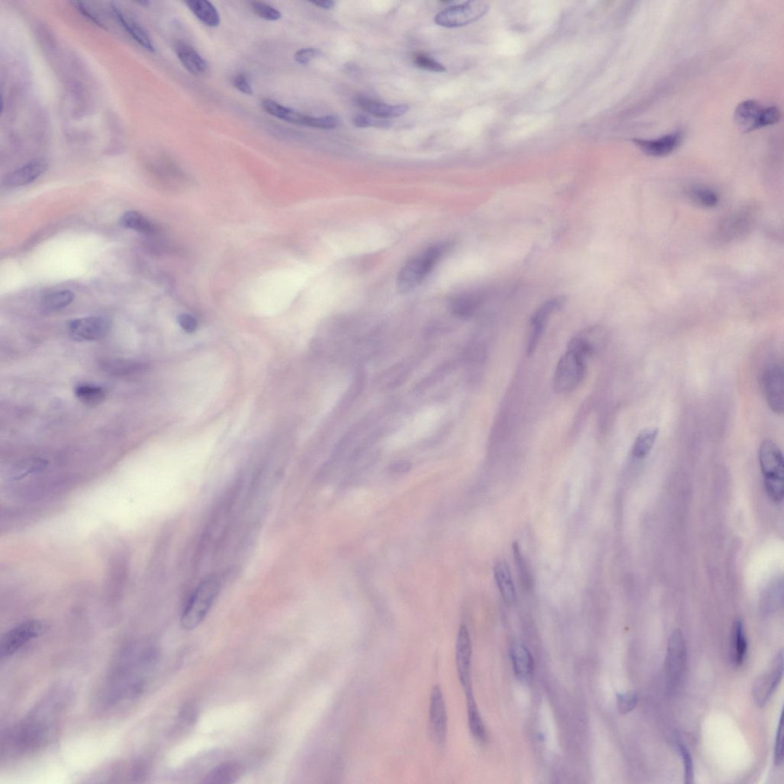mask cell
<instances>
[{"label": "cell", "instance_id": "6da1fadb", "mask_svg": "<svg viewBox=\"0 0 784 784\" xmlns=\"http://www.w3.org/2000/svg\"><path fill=\"white\" fill-rule=\"evenodd\" d=\"M448 248V243L439 242L409 259L399 272L398 290L405 294L418 288L431 274Z\"/></svg>", "mask_w": 784, "mask_h": 784}, {"label": "cell", "instance_id": "7a4b0ae2", "mask_svg": "<svg viewBox=\"0 0 784 784\" xmlns=\"http://www.w3.org/2000/svg\"><path fill=\"white\" fill-rule=\"evenodd\" d=\"M222 589L220 577L204 579L189 598L182 612L180 624L183 629L191 631L206 617Z\"/></svg>", "mask_w": 784, "mask_h": 784}, {"label": "cell", "instance_id": "3957f363", "mask_svg": "<svg viewBox=\"0 0 784 784\" xmlns=\"http://www.w3.org/2000/svg\"><path fill=\"white\" fill-rule=\"evenodd\" d=\"M759 461L768 495L776 502L783 500L784 462L781 448L772 440L763 441L759 449Z\"/></svg>", "mask_w": 784, "mask_h": 784}, {"label": "cell", "instance_id": "277c9868", "mask_svg": "<svg viewBox=\"0 0 784 784\" xmlns=\"http://www.w3.org/2000/svg\"><path fill=\"white\" fill-rule=\"evenodd\" d=\"M587 358L581 353L569 350L559 360L552 380V388L558 394L573 391L582 383L586 373Z\"/></svg>", "mask_w": 784, "mask_h": 784}, {"label": "cell", "instance_id": "5b68a950", "mask_svg": "<svg viewBox=\"0 0 784 784\" xmlns=\"http://www.w3.org/2000/svg\"><path fill=\"white\" fill-rule=\"evenodd\" d=\"M47 630V625L41 620L29 619L13 627L5 634L0 645V656L8 658L14 655L20 649L43 635Z\"/></svg>", "mask_w": 784, "mask_h": 784}, {"label": "cell", "instance_id": "8992f818", "mask_svg": "<svg viewBox=\"0 0 784 784\" xmlns=\"http://www.w3.org/2000/svg\"><path fill=\"white\" fill-rule=\"evenodd\" d=\"M489 8V3L485 1H468L439 12L434 22L446 28L465 26L482 18Z\"/></svg>", "mask_w": 784, "mask_h": 784}, {"label": "cell", "instance_id": "52a82bcc", "mask_svg": "<svg viewBox=\"0 0 784 784\" xmlns=\"http://www.w3.org/2000/svg\"><path fill=\"white\" fill-rule=\"evenodd\" d=\"M761 387L767 405L776 414L781 415L784 410V372L783 366L773 363L768 365L761 374Z\"/></svg>", "mask_w": 784, "mask_h": 784}, {"label": "cell", "instance_id": "ba28073f", "mask_svg": "<svg viewBox=\"0 0 784 784\" xmlns=\"http://www.w3.org/2000/svg\"><path fill=\"white\" fill-rule=\"evenodd\" d=\"M687 650L683 634L675 631L668 644L666 673L667 680L672 688L677 686L686 670Z\"/></svg>", "mask_w": 784, "mask_h": 784}, {"label": "cell", "instance_id": "9c48e42d", "mask_svg": "<svg viewBox=\"0 0 784 784\" xmlns=\"http://www.w3.org/2000/svg\"><path fill=\"white\" fill-rule=\"evenodd\" d=\"M112 329L111 319L105 317H87L71 320L67 330L79 342H92L105 338Z\"/></svg>", "mask_w": 784, "mask_h": 784}, {"label": "cell", "instance_id": "30bf717a", "mask_svg": "<svg viewBox=\"0 0 784 784\" xmlns=\"http://www.w3.org/2000/svg\"><path fill=\"white\" fill-rule=\"evenodd\" d=\"M783 650L777 654L769 669L756 680L753 695L760 707L765 706L773 697L783 678Z\"/></svg>", "mask_w": 784, "mask_h": 784}, {"label": "cell", "instance_id": "8fae6325", "mask_svg": "<svg viewBox=\"0 0 784 784\" xmlns=\"http://www.w3.org/2000/svg\"><path fill=\"white\" fill-rule=\"evenodd\" d=\"M429 723L434 741L440 746L444 745L447 739V715L444 695L439 686H435L432 692Z\"/></svg>", "mask_w": 784, "mask_h": 784}, {"label": "cell", "instance_id": "7c38bea8", "mask_svg": "<svg viewBox=\"0 0 784 784\" xmlns=\"http://www.w3.org/2000/svg\"><path fill=\"white\" fill-rule=\"evenodd\" d=\"M472 646L467 626L460 627L456 644V664L460 683L465 690H472L470 684V668H472Z\"/></svg>", "mask_w": 784, "mask_h": 784}, {"label": "cell", "instance_id": "4fadbf2b", "mask_svg": "<svg viewBox=\"0 0 784 784\" xmlns=\"http://www.w3.org/2000/svg\"><path fill=\"white\" fill-rule=\"evenodd\" d=\"M684 135L681 131L673 132L654 140L633 139L634 144L641 151L654 158H663L670 155L681 145Z\"/></svg>", "mask_w": 784, "mask_h": 784}, {"label": "cell", "instance_id": "5bb4252c", "mask_svg": "<svg viewBox=\"0 0 784 784\" xmlns=\"http://www.w3.org/2000/svg\"><path fill=\"white\" fill-rule=\"evenodd\" d=\"M47 162L43 159L33 160L6 175L3 182L6 186L18 187L28 185L36 181L47 170Z\"/></svg>", "mask_w": 784, "mask_h": 784}, {"label": "cell", "instance_id": "9a60e30c", "mask_svg": "<svg viewBox=\"0 0 784 784\" xmlns=\"http://www.w3.org/2000/svg\"><path fill=\"white\" fill-rule=\"evenodd\" d=\"M606 334L600 327L586 330L572 339L569 350L576 351L586 358L594 354L604 346Z\"/></svg>", "mask_w": 784, "mask_h": 784}, {"label": "cell", "instance_id": "2e32d148", "mask_svg": "<svg viewBox=\"0 0 784 784\" xmlns=\"http://www.w3.org/2000/svg\"><path fill=\"white\" fill-rule=\"evenodd\" d=\"M113 14L120 25L131 36L136 43L146 50L154 52L155 46L148 32L138 21L126 14L117 4L112 6Z\"/></svg>", "mask_w": 784, "mask_h": 784}, {"label": "cell", "instance_id": "e0dca14e", "mask_svg": "<svg viewBox=\"0 0 784 784\" xmlns=\"http://www.w3.org/2000/svg\"><path fill=\"white\" fill-rule=\"evenodd\" d=\"M562 304V299H554L543 304L535 313L531 319V329L528 341V354H533L538 342H540L545 324H547L551 313Z\"/></svg>", "mask_w": 784, "mask_h": 784}, {"label": "cell", "instance_id": "ac0fdd59", "mask_svg": "<svg viewBox=\"0 0 784 784\" xmlns=\"http://www.w3.org/2000/svg\"><path fill=\"white\" fill-rule=\"evenodd\" d=\"M176 53L186 70L194 76H202L208 72L209 65L193 46L179 42L176 45Z\"/></svg>", "mask_w": 784, "mask_h": 784}, {"label": "cell", "instance_id": "d6986e66", "mask_svg": "<svg viewBox=\"0 0 784 784\" xmlns=\"http://www.w3.org/2000/svg\"><path fill=\"white\" fill-rule=\"evenodd\" d=\"M510 656L517 678L524 681L530 680L533 675L534 661L526 646L514 644L511 647Z\"/></svg>", "mask_w": 784, "mask_h": 784}, {"label": "cell", "instance_id": "ffe728a7", "mask_svg": "<svg viewBox=\"0 0 784 784\" xmlns=\"http://www.w3.org/2000/svg\"><path fill=\"white\" fill-rule=\"evenodd\" d=\"M356 102L357 105L366 112L380 118L400 117L407 113L410 109L406 105H390L364 97L357 98Z\"/></svg>", "mask_w": 784, "mask_h": 784}, {"label": "cell", "instance_id": "44dd1931", "mask_svg": "<svg viewBox=\"0 0 784 784\" xmlns=\"http://www.w3.org/2000/svg\"><path fill=\"white\" fill-rule=\"evenodd\" d=\"M244 768L237 762L223 763L217 766L204 776L202 781L206 784H229L234 783L240 779Z\"/></svg>", "mask_w": 784, "mask_h": 784}, {"label": "cell", "instance_id": "7402d4cb", "mask_svg": "<svg viewBox=\"0 0 784 784\" xmlns=\"http://www.w3.org/2000/svg\"><path fill=\"white\" fill-rule=\"evenodd\" d=\"M494 576L504 602L513 604L516 597V589L509 566L505 560H500L495 564Z\"/></svg>", "mask_w": 784, "mask_h": 784}, {"label": "cell", "instance_id": "603a6c76", "mask_svg": "<svg viewBox=\"0 0 784 784\" xmlns=\"http://www.w3.org/2000/svg\"><path fill=\"white\" fill-rule=\"evenodd\" d=\"M763 107L758 101L747 100L741 102L735 109L734 120L745 129V133L754 131V125L758 121Z\"/></svg>", "mask_w": 784, "mask_h": 784}, {"label": "cell", "instance_id": "cb8c5ba5", "mask_svg": "<svg viewBox=\"0 0 784 784\" xmlns=\"http://www.w3.org/2000/svg\"><path fill=\"white\" fill-rule=\"evenodd\" d=\"M480 296L477 293H465L456 295L449 301V309L453 315L460 318L472 317L478 308Z\"/></svg>", "mask_w": 784, "mask_h": 784}, {"label": "cell", "instance_id": "d4e9b609", "mask_svg": "<svg viewBox=\"0 0 784 784\" xmlns=\"http://www.w3.org/2000/svg\"><path fill=\"white\" fill-rule=\"evenodd\" d=\"M186 4L204 25L213 28L220 24V13L213 3L206 0H190L186 2Z\"/></svg>", "mask_w": 784, "mask_h": 784}, {"label": "cell", "instance_id": "484cf974", "mask_svg": "<svg viewBox=\"0 0 784 784\" xmlns=\"http://www.w3.org/2000/svg\"><path fill=\"white\" fill-rule=\"evenodd\" d=\"M657 427H646L643 429L634 441L632 454L634 458L639 460L645 459L650 455L659 437Z\"/></svg>", "mask_w": 784, "mask_h": 784}, {"label": "cell", "instance_id": "4316f807", "mask_svg": "<svg viewBox=\"0 0 784 784\" xmlns=\"http://www.w3.org/2000/svg\"><path fill=\"white\" fill-rule=\"evenodd\" d=\"M262 107L266 112L274 116V117L297 125L304 126L306 119L308 118V115L284 107L271 99L264 100Z\"/></svg>", "mask_w": 784, "mask_h": 784}, {"label": "cell", "instance_id": "83f0119b", "mask_svg": "<svg viewBox=\"0 0 784 784\" xmlns=\"http://www.w3.org/2000/svg\"><path fill=\"white\" fill-rule=\"evenodd\" d=\"M466 695L470 732L476 740L485 742L487 738L486 728L484 727L478 708L476 706L472 690L467 691Z\"/></svg>", "mask_w": 784, "mask_h": 784}, {"label": "cell", "instance_id": "f1b7e54d", "mask_svg": "<svg viewBox=\"0 0 784 784\" xmlns=\"http://www.w3.org/2000/svg\"><path fill=\"white\" fill-rule=\"evenodd\" d=\"M748 651V642L744 624L740 619H736L733 627L732 662L740 666L745 662Z\"/></svg>", "mask_w": 784, "mask_h": 784}, {"label": "cell", "instance_id": "f546056e", "mask_svg": "<svg viewBox=\"0 0 784 784\" xmlns=\"http://www.w3.org/2000/svg\"><path fill=\"white\" fill-rule=\"evenodd\" d=\"M120 222L125 227L138 231L140 233L153 234L156 230L153 222L135 211H127L121 217Z\"/></svg>", "mask_w": 784, "mask_h": 784}, {"label": "cell", "instance_id": "4dcf8cb0", "mask_svg": "<svg viewBox=\"0 0 784 784\" xmlns=\"http://www.w3.org/2000/svg\"><path fill=\"white\" fill-rule=\"evenodd\" d=\"M76 397L87 405H98L106 398L103 388L92 385H79L74 390Z\"/></svg>", "mask_w": 784, "mask_h": 784}, {"label": "cell", "instance_id": "1f68e13d", "mask_svg": "<svg viewBox=\"0 0 784 784\" xmlns=\"http://www.w3.org/2000/svg\"><path fill=\"white\" fill-rule=\"evenodd\" d=\"M74 298L71 290H58L47 295L43 298V304L47 310H60L71 304Z\"/></svg>", "mask_w": 784, "mask_h": 784}, {"label": "cell", "instance_id": "d6a6232c", "mask_svg": "<svg viewBox=\"0 0 784 784\" xmlns=\"http://www.w3.org/2000/svg\"><path fill=\"white\" fill-rule=\"evenodd\" d=\"M688 195L695 202L703 207L717 206L719 198L713 190L703 187H693L688 191Z\"/></svg>", "mask_w": 784, "mask_h": 784}, {"label": "cell", "instance_id": "836d02e7", "mask_svg": "<svg viewBox=\"0 0 784 784\" xmlns=\"http://www.w3.org/2000/svg\"><path fill=\"white\" fill-rule=\"evenodd\" d=\"M407 376V368L405 365H398L381 374L379 381L381 386L385 388H392L403 383Z\"/></svg>", "mask_w": 784, "mask_h": 784}, {"label": "cell", "instance_id": "e575fe53", "mask_svg": "<svg viewBox=\"0 0 784 784\" xmlns=\"http://www.w3.org/2000/svg\"><path fill=\"white\" fill-rule=\"evenodd\" d=\"M513 551L516 570L519 574L521 583L525 589H530L533 586V578H531L529 566L522 555L519 543H513Z\"/></svg>", "mask_w": 784, "mask_h": 784}, {"label": "cell", "instance_id": "d590c367", "mask_svg": "<svg viewBox=\"0 0 784 784\" xmlns=\"http://www.w3.org/2000/svg\"><path fill=\"white\" fill-rule=\"evenodd\" d=\"M47 466V463L43 459L32 458L20 462L12 470V478L20 480L32 473L41 472Z\"/></svg>", "mask_w": 784, "mask_h": 784}, {"label": "cell", "instance_id": "8d00e7d4", "mask_svg": "<svg viewBox=\"0 0 784 784\" xmlns=\"http://www.w3.org/2000/svg\"><path fill=\"white\" fill-rule=\"evenodd\" d=\"M781 118V113L778 108L775 107H763L758 121H756L754 131L765 127L774 125L778 123Z\"/></svg>", "mask_w": 784, "mask_h": 784}, {"label": "cell", "instance_id": "74e56055", "mask_svg": "<svg viewBox=\"0 0 784 784\" xmlns=\"http://www.w3.org/2000/svg\"><path fill=\"white\" fill-rule=\"evenodd\" d=\"M413 61L414 65L421 68V70L433 72H446V68L444 65L424 53H416L414 56Z\"/></svg>", "mask_w": 784, "mask_h": 784}, {"label": "cell", "instance_id": "f35d334b", "mask_svg": "<svg viewBox=\"0 0 784 784\" xmlns=\"http://www.w3.org/2000/svg\"><path fill=\"white\" fill-rule=\"evenodd\" d=\"M340 119L337 116L328 115L324 117L313 118L308 116L305 122L306 127L319 129H334L339 127Z\"/></svg>", "mask_w": 784, "mask_h": 784}, {"label": "cell", "instance_id": "ab89813d", "mask_svg": "<svg viewBox=\"0 0 784 784\" xmlns=\"http://www.w3.org/2000/svg\"><path fill=\"white\" fill-rule=\"evenodd\" d=\"M251 8L257 17L269 21H276L282 17L281 12L268 3L253 2L251 3Z\"/></svg>", "mask_w": 784, "mask_h": 784}, {"label": "cell", "instance_id": "60d3db41", "mask_svg": "<svg viewBox=\"0 0 784 784\" xmlns=\"http://www.w3.org/2000/svg\"><path fill=\"white\" fill-rule=\"evenodd\" d=\"M638 702V695L636 692L631 691L623 694H617V704L620 714H625L633 710Z\"/></svg>", "mask_w": 784, "mask_h": 784}, {"label": "cell", "instance_id": "b9f144b4", "mask_svg": "<svg viewBox=\"0 0 784 784\" xmlns=\"http://www.w3.org/2000/svg\"><path fill=\"white\" fill-rule=\"evenodd\" d=\"M678 749L681 759H683L685 783H692L694 781V767L690 752L684 744H679Z\"/></svg>", "mask_w": 784, "mask_h": 784}, {"label": "cell", "instance_id": "7bdbcfd3", "mask_svg": "<svg viewBox=\"0 0 784 784\" xmlns=\"http://www.w3.org/2000/svg\"><path fill=\"white\" fill-rule=\"evenodd\" d=\"M352 123L354 126L359 128H367L370 127L388 128L390 127V121L374 120L369 117V116L365 115L356 116V117H354Z\"/></svg>", "mask_w": 784, "mask_h": 784}, {"label": "cell", "instance_id": "ee69618b", "mask_svg": "<svg viewBox=\"0 0 784 784\" xmlns=\"http://www.w3.org/2000/svg\"><path fill=\"white\" fill-rule=\"evenodd\" d=\"M321 56V52L313 47H306L297 51L295 54V59L297 63L306 65H308L312 60Z\"/></svg>", "mask_w": 784, "mask_h": 784}, {"label": "cell", "instance_id": "f6af8a7d", "mask_svg": "<svg viewBox=\"0 0 784 784\" xmlns=\"http://www.w3.org/2000/svg\"><path fill=\"white\" fill-rule=\"evenodd\" d=\"M783 759V718L781 717L775 742L774 761L776 766L782 765Z\"/></svg>", "mask_w": 784, "mask_h": 784}, {"label": "cell", "instance_id": "bcb514c9", "mask_svg": "<svg viewBox=\"0 0 784 784\" xmlns=\"http://www.w3.org/2000/svg\"><path fill=\"white\" fill-rule=\"evenodd\" d=\"M365 383V374L362 371H359L357 374L356 380H354L352 386L350 388V392L348 393L347 396L345 398L344 403L349 405L350 402L357 399L362 392Z\"/></svg>", "mask_w": 784, "mask_h": 784}, {"label": "cell", "instance_id": "7dc6e473", "mask_svg": "<svg viewBox=\"0 0 784 784\" xmlns=\"http://www.w3.org/2000/svg\"><path fill=\"white\" fill-rule=\"evenodd\" d=\"M449 369V365H442L438 370H436L434 373L430 374V376H428V377L421 381L418 386H416V391L426 390L429 386L433 385L436 381L440 379L441 377L445 376V374Z\"/></svg>", "mask_w": 784, "mask_h": 784}, {"label": "cell", "instance_id": "c3c4849f", "mask_svg": "<svg viewBox=\"0 0 784 784\" xmlns=\"http://www.w3.org/2000/svg\"><path fill=\"white\" fill-rule=\"evenodd\" d=\"M73 5L76 6V8L81 13V14L87 20H89L91 23L95 25L100 27L101 29L107 30L105 25L101 22V20L98 18L97 16L95 15L89 8H87V6H85L83 3L74 2Z\"/></svg>", "mask_w": 784, "mask_h": 784}, {"label": "cell", "instance_id": "681fc988", "mask_svg": "<svg viewBox=\"0 0 784 784\" xmlns=\"http://www.w3.org/2000/svg\"><path fill=\"white\" fill-rule=\"evenodd\" d=\"M233 85L237 90L247 95L253 94L248 78L245 74H238L233 79Z\"/></svg>", "mask_w": 784, "mask_h": 784}, {"label": "cell", "instance_id": "f907efd6", "mask_svg": "<svg viewBox=\"0 0 784 784\" xmlns=\"http://www.w3.org/2000/svg\"><path fill=\"white\" fill-rule=\"evenodd\" d=\"M178 323L183 330L187 332H193L198 328L197 320L189 315H181L178 317Z\"/></svg>", "mask_w": 784, "mask_h": 784}, {"label": "cell", "instance_id": "816d5d0a", "mask_svg": "<svg viewBox=\"0 0 784 784\" xmlns=\"http://www.w3.org/2000/svg\"><path fill=\"white\" fill-rule=\"evenodd\" d=\"M412 463L408 461L401 460L392 463L390 467V470L394 474H406L412 469Z\"/></svg>", "mask_w": 784, "mask_h": 784}, {"label": "cell", "instance_id": "f5cc1de1", "mask_svg": "<svg viewBox=\"0 0 784 784\" xmlns=\"http://www.w3.org/2000/svg\"><path fill=\"white\" fill-rule=\"evenodd\" d=\"M312 3L324 10H331L335 6V2L332 1V0H324V1L312 2Z\"/></svg>", "mask_w": 784, "mask_h": 784}]
</instances>
